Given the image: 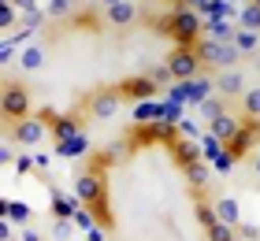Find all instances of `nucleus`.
Masks as SVG:
<instances>
[{
  "label": "nucleus",
  "instance_id": "1",
  "mask_svg": "<svg viewBox=\"0 0 260 241\" xmlns=\"http://www.w3.org/2000/svg\"><path fill=\"white\" fill-rule=\"evenodd\" d=\"M104 167H108V160L97 156V160L89 163V171H82L75 178V197L86 204L89 212H97V219L104 226H112V219L104 215V208H108V182H104Z\"/></svg>",
  "mask_w": 260,
  "mask_h": 241
},
{
  "label": "nucleus",
  "instance_id": "2",
  "mask_svg": "<svg viewBox=\"0 0 260 241\" xmlns=\"http://www.w3.org/2000/svg\"><path fill=\"white\" fill-rule=\"evenodd\" d=\"M156 30L164 38H171L175 45H197L201 41V15L190 8H175L156 22Z\"/></svg>",
  "mask_w": 260,
  "mask_h": 241
},
{
  "label": "nucleus",
  "instance_id": "3",
  "mask_svg": "<svg viewBox=\"0 0 260 241\" xmlns=\"http://www.w3.org/2000/svg\"><path fill=\"white\" fill-rule=\"evenodd\" d=\"M30 108H34V93L26 82H15L8 78L4 82V93H0V112H4L8 123H19V119H30Z\"/></svg>",
  "mask_w": 260,
  "mask_h": 241
},
{
  "label": "nucleus",
  "instance_id": "4",
  "mask_svg": "<svg viewBox=\"0 0 260 241\" xmlns=\"http://www.w3.org/2000/svg\"><path fill=\"white\" fill-rule=\"evenodd\" d=\"M197 52H201V63H208L216 71H227V67H234L242 59V52H238V45H234V41H216V38L197 41Z\"/></svg>",
  "mask_w": 260,
  "mask_h": 241
},
{
  "label": "nucleus",
  "instance_id": "5",
  "mask_svg": "<svg viewBox=\"0 0 260 241\" xmlns=\"http://www.w3.org/2000/svg\"><path fill=\"white\" fill-rule=\"evenodd\" d=\"M164 63L171 67V75H175V82H190V78H197L201 75V52H197V45H175L171 48V56L164 59Z\"/></svg>",
  "mask_w": 260,
  "mask_h": 241
},
{
  "label": "nucleus",
  "instance_id": "6",
  "mask_svg": "<svg viewBox=\"0 0 260 241\" xmlns=\"http://www.w3.org/2000/svg\"><path fill=\"white\" fill-rule=\"evenodd\" d=\"M119 104H123V89H119V86H104V89H97V93H89L86 115L93 119V123H108V119L119 112Z\"/></svg>",
  "mask_w": 260,
  "mask_h": 241
},
{
  "label": "nucleus",
  "instance_id": "7",
  "mask_svg": "<svg viewBox=\"0 0 260 241\" xmlns=\"http://www.w3.org/2000/svg\"><path fill=\"white\" fill-rule=\"evenodd\" d=\"M256 137H260V119H245V123H242V130H238V134H234V137L227 141V149H223V156H227L231 163L245 160V156L253 152Z\"/></svg>",
  "mask_w": 260,
  "mask_h": 241
},
{
  "label": "nucleus",
  "instance_id": "8",
  "mask_svg": "<svg viewBox=\"0 0 260 241\" xmlns=\"http://www.w3.org/2000/svg\"><path fill=\"white\" fill-rule=\"evenodd\" d=\"M11 141L22 145V149H34V145H41L45 141V119H19V123H11Z\"/></svg>",
  "mask_w": 260,
  "mask_h": 241
},
{
  "label": "nucleus",
  "instance_id": "9",
  "mask_svg": "<svg viewBox=\"0 0 260 241\" xmlns=\"http://www.w3.org/2000/svg\"><path fill=\"white\" fill-rule=\"evenodd\" d=\"M160 82L152 75H134V78H123L119 89H123V100H149L152 93H156Z\"/></svg>",
  "mask_w": 260,
  "mask_h": 241
},
{
  "label": "nucleus",
  "instance_id": "10",
  "mask_svg": "<svg viewBox=\"0 0 260 241\" xmlns=\"http://www.w3.org/2000/svg\"><path fill=\"white\" fill-rule=\"evenodd\" d=\"M212 89H216V78H190V82H179V89H175V96L179 100H193V104H201V100H208L212 96Z\"/></svg>",
  "mask_w": 260,
  "mask_h": 241
},
{
  "label": "nucleus",
  "instance_id": "11",
  "mask_svg": "<svg viewBox=\"0 0 260 241\" xmlns=\"http://www.w3.org/2000/svg\"><path fill=\"white\" fill-rule=\"evenodd\" d=\"M216 93L219 96H238V100H242V96H245V75L238 67L219 71V75H216Z\"/></svg>",
  "mask_w": 260,
  "mask_h": 241
},
{
  "label": "nucleus",
  "instance_id": "12",
  "mask_svg": "<svg viewBox=\"0 0 260 241\" xmlns=\"http://www.w3.org/2000/svg\"><path fill=\"white\" fill-rule=\"evenodd\" d=\"M104 19H108V26H130V22H138V4H134V0L104 4Z\"/></svg>",
  "mask_w": 260,
  "mask_h": 241
},
{
  "label": "nucleus",
  "instance_id": "13",
  "mask_svg": "<svg viewBox=\"0 0 260 241\" xmlns=\"http://www.w3.org/2000/svg\"><path fill=\"white\" fill-rule=\"evenodd\" d=\"M216 215H219V223H227L238 230V223H242V208H238V200L234 197H219L216 200Z\"/></svg>",
  "mask_w": 260,
  "mask_h": 241
},
{
  "label": "nucleus",
  "instance_id": "14",
  "mask_svg": "<svg viewBox=\"0 0 260 241\" xmlns=\"http://www.w3.org/2000/svg\"><path fill=\"white\" fill-rule=\"evenodd\" d=\"M41 8H45V15H49V22H67L71 15H75L78 4L75 0H45Z\"/></svg>",
  "mask_w": 260,
  "mask_h": 241
},
{
  "label": "nucleus",
  "instance_id": "15",
  "mask_svg": "<svg viewBox=\"0 0 260 241\" xmlns=\"http://www.w3.org/2000/svg\"><path fill=\"white\" fill-rule=\"evenodd\" d=\"M208 130H212V134H216V137H219L223 145H227V141H231V137H234V134L242 130V123H238V119H234V115L227 112V115H219L216 123H208Z\"/></svg>",
  "mask_w": 260,
  "mask_h": 241
},
{
  "label": "nucleus",
  "instance_id": "16",
  "mask_svg": "<svg viewBox=\"0 0 260 241\" xmlns=\"http://www.w3.org/2000/svg\"><path fill=\"white\" fill-rule=\"evenodd\" d=\"M82 152H89V137L86 134H75V137H67V141H56V156L75 160V156H82Z\"/></svg>",
  "mask_w": 260,
  "mask_h": 241
},
{
  "label": "nucleus",
  "instance_id": "17",
  "mask_svg": "<svg viewBox=\"0 0 260 241\" xmlns=\"http://www.w3.org/2000/svg\"><path fill=\"white\" fill-rule=\"evenodd\" d=\"M223 100H227V96H208V100H201L197 104V112H201V119H205V123H216V119L219 115H227V104H223Z\"/></svg>",
  "mask_w": 260,
  "mask_h": 241
},
{
  "label": "nucleus",
  "instance_id": "18",
  "mask_svg": "<svg viewBox=\"0 0 260 241\" xmlns=\"http://www.w3.org/2000/svg\"><path fill=\"white\" fill-rule=\"evenodd\" d=\"M45 22H49V15H45V8H34V11H19V30H22V33H34V30H41Z\"/></svg>",
  "mask_w": 260,
  "mask_h": 241
},
{
  "label": "nucleus",
  "instance_id": "19",
  "mask_svg": "<svg viewBox=\"0 0 260 241\" xmlns=\"http://www.w3.org/2000/svg\"><path fill=\"white\" fill-rule=\"evenodd\" d=\"M41 63H45V48H41V45H22L19 67H22V71H38Z\"/></svg>",
  "mask_w": 260,
  "mask_h": 241
},
{
  "label": "nucleus",
  "instance_id": "20",
  "mask_svg": "<svg viewBox=\"0 0 260 241\" xmlns=\"http://www.w3.org/2000/svg\"><path fill=\"white\" fill-rule=\"evenodd\" d=\"M75 134H82L75 115H60V119L52 123V137H56V141H67V137H75Z\"/></svg>",
  "mask_w": 260,
  "mask_h": 241
},
{
  "label": "nucleus",
  "instance_id": "21",
  "mask_svg": "<svg viewBox=\"0 0 260 241\" xmlns=\"http://www.w3.org/2000/svg\"><path fill=\"white\" fill-rule=\"evenodd\" d=\"M4 215H8L11 223H22V226H26L30 215H34V208H30L26 200H8V204H4Z\"/></svg>",
  "mask_w": 260,
  "mask_h": 241
},
{
  "label": "nucleus",
  "instance_id": "22",
  "mask_svg": "<svg viewBox=\"0 0 260 241\" xmlns=\"http://www.w3.org/2000/svg\"><path fill=\"white\" fill-rule=\"evenodd\" d=\"M234 45H238V52H242V56H245V52H260V33L238 26V33H234Z\"/></svg>",
  "mask_w": 260,
  "mask_h": 241
},
{
  "label": "nucleus",
  "instance_id": "23",
  "mask_svg": "<svg viewBox=\"0 0 260 241\" xmlns=\"http://www.w3.org/2000/svg\"><path fill=\"white\" fill-rule=\"evenodd\" d=\"M238 26H242V30H256V33H260V4H253V0H249V4L242 8Z\"/></svg>",
  "mask_w": 260,
  "mask_h": 241
},
{
  "label": "nucleus",
  "instance_id": "24",
  "mask_svg": "<svg viewBox=\"0 0 260 241\" xmlns=\"http://www.w3.org/2000/svg\"><path fill=\"white\" fill-rule=\"evenodd\" d=\"M156 119H164V108L149 104V100H138V108H134V123H156Z\"/></svg>",
  "mask_w": 260,
  "mask_h": 241
},
{
  "label": "nucleus",
  "instance_id": "25",
  "mask_svg": "<svg viewBox=\"0 0 260 241\" xmlns=\"http://www.w3.org/2000/svg\"><path fill=\"white\" fill-rule=\"evenodd\" d=\"M242 119H260V86L245 89V96H242Z\"/></svg>",
  "mask_w": 260,
  "mask_h": 241
},
{
  "label": "nucleus",
  "instance_id": "26",
  "mask_svg": "<svg viewBox=\"0 0 260 241\" xmlns=\"http://www.w3.org/2000/svg\"><path fill=\"white\" fill-rule=\"evenodd\" d=\"M182 171H186V178H190V186H193V189L208 186V163H205V160H197V163H190V167H182Z\"/></svg>",
  "mask_w": 260,
  "mask_h": 241
},
{
  "label": "nucleus",
  "instance_id": "27",
  "mask_svg": "<svg viewBox=\"0 0 260 241\" xmlns=\"http://www.w3.org/2000/svg\"><path fill=\"white\" fill-rule=\"evenodd\" d=\"M52 215L56 219H71V215H78V208H75V200L63 197V193H52Z\"/></svg>",
  "mask_w": 260,
  "mask_h": 241
},
{
  "label": "nucleus",
  "instance_id": "28",
  "mask_svg": "<svg viewBox=\"0 0 260 241\" xmlns=\"http://www.w3.org/2000/svg\"><path fill=\"white\" fill-rule=\"evenodd\" d=\"M208 241H238V230L227 223H212L208 226Z\"/></svg>",
  "mask_w": 260,
  "mask_h": 241
},
{
  "label": "nucleus",
  "instance_id": "29",
  "mask_svg": "<svg viewBox=\"0 0 260 241\" xmlns=\"http://www.w3.org/2000/svg\"><path fill=\"white\" fill-rule=\"evenodd\" d=\"M126 156H130V145L126 141H112L108 149H104V160H108V163H123Z\"/></svg>",
  "mask_w": 260,
  "mask_h": 241
},
{
  "label": "nucleus",
  "instance_id": "30",
  "mask_svg": "<svg viewBox=\"0 0 260 241\" xmlns=\"http://www.w3.org/2000/svg\"><path fill=\"white\" fill-rule=\"evenodd\" d=\"M197 219H201V226H208L212 223H219V215H216V204H205V200H197Z\"/></svg>",
  "mask_w": 260,
  "mask_h": 241
},
{
  "label": "nucleus",
  "instance_id": "31",
  "mask_svg": "<svg viewBox=\"0 0 260 241\" xmlns=\"http://www.w3.org/2000/svg\"><path fill=\"white\" fill-rule=\"evenodd\" d=\"M219 149H227V145H223L216 134H212L208 130V137H201V152H205V160H212V156H219Z\"/></svg>",
  "mask_w": 260,
  "mask_h": 241
},
{
  "label": "nucleus",
  "instance_id": "32",
  "mask_svg": "<svg viewBox=\"0 0 260 241\" xmlns=\"http://www.w3.org/2000/svg\"><path fill=\"white\" fill-rule=\"evenodd\" d=\"M15 22H19V15H15V4H0V30H11V26H15Z\"/></svg>",
  "mask_w": 260,
  "mask_h": 241
},
{
  "label": "nucleus",
  "instance_id": "33",
  "mask_svg": "<svg viewBox=\"0 0 260 241\" xmlns=\"http://www.w3.org/2000/svg\"><path fill=\"white\" fill-rule=\"evenodd\" d=\"M0 237H4V241H15V226H11V219H8V215L0 219Z\"/></svg>",
  "mask_w": 260,
  "mask_h": 241
},
{
  "label": "nucleus",
  "instance_id": "34",
  "mask_svg": "<svg viewBox=\"0 0 260 241\" xmlns=\"http://www.w3.org/2000/svg\"><path fill=\"white\" fill-rule=\"evenodd\" d=\"M212 0H175V8H190V11H197V8H208Z\"/></svg>",
  "mask_w": 260,
  "mask_h": 241
},
{
  "label": "nucleus",
  "instance_id": "35",
  "mask_svg": "<svg viewBox=\"0 0 260 241\" xmlns=\"http://www.w3.org/2000/svg\"><path fill=\"white\" fill-rule=\"evenodd\" d=\"M19 241H45L38 230H30V226H22V234H19Z\"/></svg>",
  "mask_w": 260,
  "mask_h": 241
},
{
  "label": "nucleus",
  "instance_id": "36",
  "mask_svg": "<svg viewBox=\"0 0 260 241\" xmlns=\"http://www.w3.org/2000/svg\"><path fill=\"white\" fill-rule=\"evenodd\" d=\"M11 4H15L19 11H34V8H41V4H38V0H11Z\"/></svg>",
  "mask_w": 260,
  "mask_h": 241
},
{
  "label": "nucleus",
  "instance_id": "37",
  "mask_svg": "<svg viewBox=\"0 0 260 241\" xmlns=\"http://www.w3.org/2000/svg\"><path fill=\"white\" fill-rule=\"evenodd\" d=\"M15 167H19V171H22V175H30V171H34V160H30V156H22V160H19Z\"/></svg>",
  "mask_w": 260,
  "mask_h": 241
},
{
  "label": "nucleus",
  "instance_id": "38",
  "mask_svg": "<svg viewBox=\"0 0 260 241\" xmlns=\"http://www.w3.org/2000/svg\"><path fill=\"white\" fill-rule=\"evenodd\" d=\"M256 234H260L256 226H242V223H238V237H256Z\"/></svg>",
  "mask_w": 260,
  "mask_h": 241
},
{
  "label": "nucleus",
  "instance_id": "39",
  "mask_svg": "<svg viewBox=\"0 0 260 241\" xmlns=\"http://www.w3.org/2000/svg\"><path fill=\"white\" fill-rule=\"evenodd\" d=\"M249 171L260 178V152H253V156H249Z\"/></svg>",
  "mask_w": 260,
  "mask_h": 241
},
{
  "label": "nucleus",
  "instance_id": "40",
  "mask_svg": "<svg viewBox=\"0 0 260 241\" xmlns=\"http://www.w3.org/2000/svg\"><path fill=\"white\" fill-rule=\"evenodd\" d=\"M11 52H15V41H4V45H0V56H4V59H11Z\"/></svg>",
  "mask_w": 260,
  "mask_h": 241
},
{
  "label": "nucleus",
  "instance_id": "41",
  "mask_svg": "<svg viewBox=\"0 0 260 241\" xmlns=\"http://www.w3.org/2000/svg\"><path fill=\"white\" fill-rule=\"evenodd\" d=\"M75 219H78V226H93V215H89V212H78Z\"/></svg>",
  "mask_w": 260,
  "mask_h": 241
},
{
  "label": "nucleus",
  "instance_id": "42",
  "mask_svg": "<svg viewBox=\"0 0 260 241\" xmlns=\"http://www.w3.org/2000/svg\"><path fill=\"white\" fill-rule=\"evenodd\" d=\"M82 4H104V0H82Z\"/></svg>",
  "mask_w": 260,
  "mask_h": 241
},
{
  "label": "nucleus",
  "instance_id": "43",
  "mask_svg": "<svg viewBox=\"0 0 260 241\" xmlns=\"http://www.w3.org/2000/svg\"><path fill=\"white\" fill-rule=\"evenodd\" d=\"M253 4H260V0H253Z\"/></svg>",
  "mask_w": 260,
  "mask_h": 241
}]
</instances>
